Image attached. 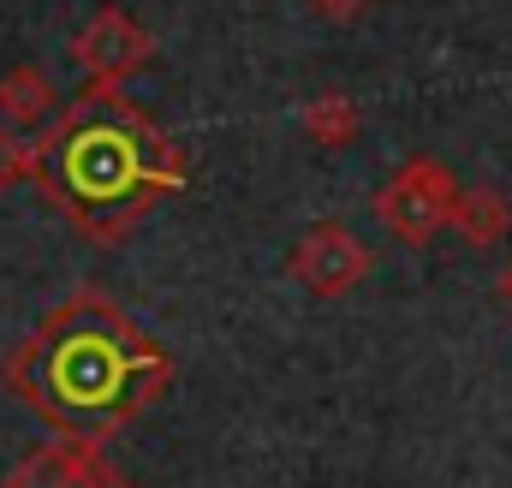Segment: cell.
Wrapping results in <instances>:
<instances>
[{"mask_svg":"<svg viewBox=\"0 0 512 488\" xmlns=\"http://www.w3.org/2000/svg\"><path fill=\"white\" fill-rule=\"evenodd\" d=\"M0 108H18V125H30L42 108H48L42 78H36V72H12V78H6V90H0Z\"/></svg>","mask_w":512,"mask_h":488,"instance_id":"obj_2","label":"cell"},{"mask_svg":"<svg viewBox=\"0 0 512 488\" xmlns=\"http://www.w3.org/2000/svg\"><path fill=\"white\" fill-rule=\"evenodd\" d=\"M298 262H304V274H310L316 286H346V280L364 268V250H358V239H346L340 227H322V233L304 239Z\"/></svg>","mask_w":512,"mask_h":488,"instance_id":"obj_1","label":"cell"},{"mask_svg":"<svg viewBox=\"0 0 512 488\" xmlns=\"http://www.w3.org/2000/svg\"><path fill=\"white\" fill-rule=\"evenodd\" d=\"M6 161H12V149H6V137H0V173H6Z\"/></svg>","mask_w":512,"mask_h":488,"instance_id":"obj_4","label":"cell"},{"mask_svg":"<svg viewBox=\"0 0 512 488\" xmlns=\"http://www.w3.org/2000/svg\"><path fill=\"white\" fill-rule=\"evenodd\" d=\"M322 6H334V12H346V6H358V0H322Z\"/></svg>","mask_w":512,"mask_h":488,"instance_id":"obj_3","label":"cell"}]
</instances>
